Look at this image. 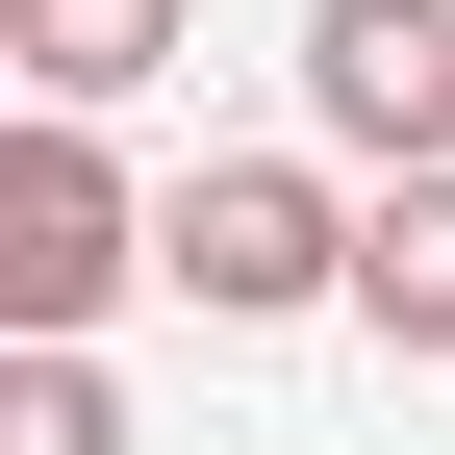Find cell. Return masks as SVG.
I'll return each instance as SVG.
<instances>
[{
	"label": "cell",
	"instance_id": "cell-4",
	"mask_svg": "<svg viewBox=\"0 0 455 455\" xmlns=\"http://www.w3.org/2000/svg\"><path fill=\"white\" fill-rule=\"evenodd\" d=\"M355 329L455 379V178H355Z\"/></svg>",
	"mask_w": 455,
	"mask_h": 455
},
{
	"label": "cell",
	"instance_id": "cell-2",
	"mask_svg": "<svg viewBox=\"0 0 455 455\" xmlns=\"http://www.w3.org/2000/svg\"><path fill=\"white\" fill-rule=\"evenodd\" d=\"M152 253H178L203 329H304V304H355V203H329V152H203Z\"/></svg>",
	"mask_w": 455,
	"mask_h": 455
},
{
	"label": "cell",
	"instance_id": "cell-3",
	"mask_svg": "<svg viewBox=\"0 0 455 455\" xmlns=\"http://www.w3.org/2000/svg\"><path fill=\"white\" fill-rule=\"evenodd\" d=\"M304 127L355 178H455V0H304Z\"/></svg>",
	"mask_w": 455,
	"mask_h": 455
},
{
	"label": "cell",
	"instance_id": "cell-5",
	"mask_svg": "<svg viewBox=\"0 0 455 455\" xmlns=\"http://www.w3.org/2000/svg\"><path fill=\"white\" fill-rule=\"evenodd\" d=\"M178 26H203V0H0V51H26V101H76V127L178 76Z\"/></svg>",
	"mask_w": 455,
	"mask_h": 455
},
{
	"label": "cell",
	"instance_id": "cell-6",
	"mask_svg": "<svg viewBox=\"0 0 455 455\" xmlns=\"http://www.w3.org/2000/svg\"><path fill=\"white\" fill-rule=\"evenodd\" d=\"M0 455H127V379L101 355H0Z\"/></svg>",
	"mask_w": 455,
	"mask_h": 455
},
{
	"label": "cell",
	"instance_id": "cell-1",
	"mask_svg": "<svg viewBox=\"0 0 455 455\" xmlns=\"http://www.w3.org/2000/svg\"><path fill=\"white\" fill-rule=\"evenodd\" d=\"M152 228L178 203H127V152H101L76 101H26V127H0V355H101V304L178 278Z\"/></svg>",
	"mask_w": 455,
	"mask_h": 455
}]
</instances>
